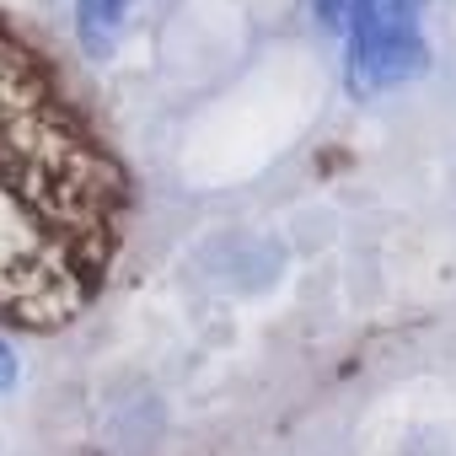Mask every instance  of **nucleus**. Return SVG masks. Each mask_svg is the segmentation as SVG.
Wrapping results in <instances>:
<instances>
[{
	"instance_id": "0eeeda50",
	"label": "nucleus",
	"mask_w": 456,
	"mask_h": 456,
	"mask_svg": "<svg viewBox=\"0 0 456 456\" xmlns=\"http://www.w3.org/2000/svg\"><path fill=\"white\" fill-rule=\"evenodd\" d=\"M408 6H424V0H408Z\"/></svg>"
},
{
	"instance_id": "20e7f679",
	"label": "nucleus",
	"mask_w": 456,
	"mask_h": 456,
	"mask_svg": "<svg viewBox=\"0 0 456 456\" xmlns=\"http://www.w3.org/2000/svg\"><path fill=\"white\" fill-rule=\"evenodd\" d=\"M145 0H70V33H76V49L92 60V65H108L124 38L134 33V17H140Z\"/></svg>"
},
{
	"instance_id": "f257e3e1",
	"label": "nucleus",
	"mask_w": 456,
	"mask_h": 456,
	"mask_svg": "<svg viewBox=\"0 0 456 456\" xmlns=\"http://www.w3.org/2000/svg\"><path fill=\"white\" fill-rule=\"evenodd\" d=\"M0 177H12L81 248L102 253L124 183L44 60L6 28H0Z\"/></svg>"
},
{
	"instance_id": "423d86ee",
	"label": "nucleus",
	"mask_w": 456,
	"mask_h": 456,
	"mask_svg": "<svg viewBox=\"0 0 456 456\" xmlns=\"http://www.w3.org/2000/svg\"><path fill=\"white\" fill-rule=\"evenodd\" d=\"M17 381H22V360H17L12 338L0 333V392H17Z\"/></svg>"
},
{
	"instance_id": "39448f33",
	"label": "nucleus",
	"mask_w": 456,
	"mask_h": 456,
	"mask_svg": "<svg viewBox=\"0 0 456 456\" xmlns=\"http://www.w3.org/2000/svg\"><path fill=\"white\" fill-rule=\"evenodd\" d=\"M306 12H312V22L328 38H344V28H349V0H306Z\"/></svg>"
},
{
	"instance_id": "f03ea898",
	"label": "nucleus",
	"mask_w": 456,
	"mask_h": 456,
	"mask_svg": "<svg viewBox=\"0 0 456 456\" xmlns=\"http://www.w3.org/2000/svg\"><path fill=\"white\" fill-rule=\"evenodd\" d=\"M92 248H81L12 183L0 177V317L28 328H60L92 290Z\"/></svg>"
},
{
	"instance_id": "7ed1b4c3",
	"label": "nucleus",
	"mask_w": 456,
	"mask_h": 456,
	"mask_svg": "<svg viewBox=\"0 0 456 456\" xmlns=\"http://www.w3.org/2000/svg\"><path fill=\"white\" fill-rule=\"evenodd\" d=\"M429 70V38L419 28V6L387 0L381 17L344 38V86L349 97H376L408 86Z\"/></svg>"
}]
</instances>
